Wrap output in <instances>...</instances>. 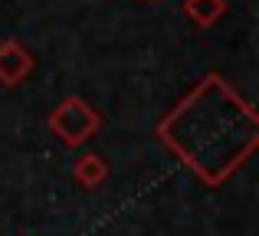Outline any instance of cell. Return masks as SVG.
Instances as JSON below:
<instances>
[{"label":"cell","instance_id":"cell-1","mask_svg":"<svg viewBox=\"0 0 259 236\" xmlns=\"http://www.w3.org/2000/svg\"><path fill=\"white\" fill-rule=\"evenodd\" d=\"M26 69H30V56H26L17 43H7L4 50H0V79H4L7 85H13Z\"/></svg>","mask_w":259,"mask_h":236}]
</instances>
